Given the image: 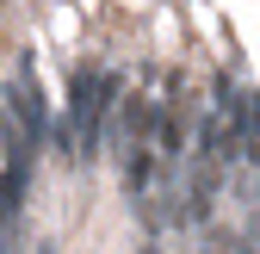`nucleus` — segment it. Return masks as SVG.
I'll use <instances>...</instances> for the list:
<instances>
[{
  "mask_svg": "<svg viewBox=\"0 0 260 254\" xmlns=\"http://www.w3.org/2000/svg\"><path fill=\"white\" fill-rule=\"evenodd\" d=\"M13 118L25 124L31 137L44 131V93H38V75H31V69H25V75H19V87H13Z\"/></svg>",
  "mask_w": 260,
  "mask_h": 254,
  "instance_id": "f257e3e1",
  "label": "nucleus"
},
{
  "mask_svg": "<svg viewBox=\"0 0 260 254\" xmlns=\"http://www.w3.org/2000/svg\"><path fill=\"white\" fill-rule=\"evenodd\" d=\"M242 149H248V162H260V93H248V112H242Z\"/></svg>",
  "mask_w": 260,
  "mask_h": 254,
  "instance_id": "f03ea898",
  "label": "nucleus"
}]
</instances>
